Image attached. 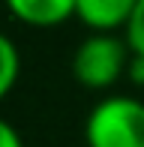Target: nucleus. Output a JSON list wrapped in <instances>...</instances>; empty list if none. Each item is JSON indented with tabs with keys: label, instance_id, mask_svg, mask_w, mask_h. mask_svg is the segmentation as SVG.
I'll list each match as a JSON object with an SVG mask.
<instances>
[{
	"label": "nucleus",
	"instance_id": "obj_1",
	"mask_svg": "<svg viewBox=\"0 0 144 147\" xmlns=\"http://www.w3.org/2000/svg\"><path fill=\"white\" fill-rule=\"evenodd\" d=\"M87 147H144V99L108 93L84 120Z\"/></svg>",
	"mask_w": 144,
	"mask_h": 147
},
{
	"label": "nucleus",
	"instance_id": "obj_7",
	"mask_svg": "<svg viewBox=\"0 0 144 147\" xmlns=\"http://www.w3.org/2000/svg\"><path fill=\"white\" fill-rule=\"evenodd\" d=\"M0 147H24V138L15 126L0 114Z\"/></svg>",
	"mask_w": 144,
	"mask_h": 147
},
{
	"label": "nucleus",
	"instance_id": "obj_5",
	"mask_svg": "<svg viewBox=\"0 0 144 147\" xmlns=\"http://www.w3.org/2000/svg\"><path fill=\"white\" fill-rule=\"evenodd\" d=\"M18 78H21V51L15 39L0 30V102L15 90Z\"/></svg>",
	"mask_w": 144,
	"mask_h": 147
},
{
	"label": "nucleus",
	"instance_id": "obj_8",
	"mask_svg": "<svg viewBox=\"0 0 144 147\" xmlns=\"http://www.w3.org/2000/svg\"><path fill=\"white\" fill-rule=\"evenodd\" d=\"M126 81L135 84V87H144V57L132 54V60H129V69H126Z\"/></svg>",
	"mask_w": 144,
	"mask_h": 147
},
{
	"label": "nucleus",
	"instance_id": "obj_4",
	"mask_svg": "<svg viewBox=\"0 0 144 147\" xmlns=\"http://www.w3.org/2000/svg\"><path fill=\"white\" fill-rule=\"evenodd\" d=\"M6 12L24 27L51 30L75 18V0H3Z\"/></svg>",
	"mask_w": 144,
	"mask_h": 147
},
{
	"label": "nucleus",
	"instance_id": "obj_3",
	"mask_svg": "<svg viewBox=\"0 0 144 147\" xmlns=\"http://www.w3.org/2000/svg\"><path fill=\"white\" fill-rule=\"evenodd\" d=\"M138 0H75V18L90 33H123Z\"/></svg>",
	"mask_w": 144,
	"mask_h": 147
},
{
	"label": "nucleus",
	"instance_id": "obj_2",
	"mask_svg": "<svg viewBox=\"0 0 144 147\" xmlns=\"http://www.w3.org/2000/svg\"><path fill=\"white\" fill-rule=\"evenodd\" d=\"M129 51L123 33H87L72 51V78L84 90H111L126 78Z\"/></svg>",
	"mask_w": 144,
	"mask_h": 147
},
{
	"label": "nucleus",
	"instance_id": "obj_6",
	"mask_svg": "<svg viewBox=\"0 0 144 147\" xmlns=\"http://www.w3.org/2000/svg\"><path fill=\"white\" fill-rule=\"evenodd\" d=\"M123 39H126V45H129L132 54L144 57V0L135 3L132 18H129V24L123 27Z\"/></svg>",
	"mask_w": 144,
	"mask_h": 147
}]
</instances>
